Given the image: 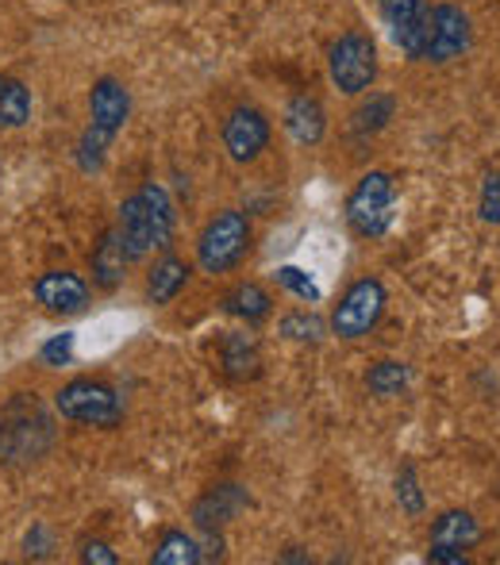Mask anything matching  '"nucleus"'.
Here are the masks:
<instances>
[{
    "label": "nucleus",
    "instance_id": "f257e3e1",
    "mask_svg": "<svg viewBox=\"0 0 500 565\" xmlns=\"http://www.w3.org/2000/svg\"><path fill=\"white\" fill-rule=\"evenodd\" d=\"M51 416L35 393H15L0 408V461L4 466H31L51 450Z\"/></svg>",
    "mask_w": 500,
    "mask_h": 565
},
{
    "label": "nucleus",
    "instance_id": "f03ea898",
    "mask_svg": "<svg viewBox=\"0 0 500 565\" xmlns=\"http://www.w3.org/2000/svg\"><path fill=\"white\" fill-rule=\"evenodd\" d=\"M470 15L455 4H435L424 12V23L416 31L408 58L416 62H450L462 51H470Z\"/></svg>",
    "mask_w": 500,
    "mask_h": 565
},
{
    "label": "nucleus",
    "instance_id": "7ed1b4c3",
    "mask_svg": "<svg viewBox=\"0 0 500 565\" xmlns=\"http://www.w3.org/2000/svg\"><path fill=\"white\" fill-rule=\"evenodd\" d=\"M54 408L62 419L82 427H116L124 419V396L113 385L93 377H77L54 393Z\"/></svg>",
    "mask_w": 500,
    "mask_h": 565
},
{
    "label": "nucleus",
    "instance_id": "20e7f679",
    "mask_svg": "<svg viewBox=\"0 0 500 565\" xmlns=\"http://www.w3.org/2000/svg\"><path fill=\"white\" fill-rule=\"evenodd\" d=\"M251 250V220L243 212H220L196 238V262L204 274H227Z\"/></svg>",
    "mask_w": 500,
    "mask_h": 565
},
{
    "label": "nucleus",
    "instance_id": "39448f33",
    "mask_svg": "<svg viewBox=\"0 0 500 565\" xmlns=\"http://www.w3.org/2000/svg\"><path fill=\"white\" fill-rule=\"evenodd\" d=\"M393 201H396V185L385 170H370L366 178L354 185L351 201H347V220L359 231L362 238H377L385 235L393 224Z\"/></svg>",
    "mask_w": 500,
    "mask_h": 565
},
{
    "label": "nucleus",
    "instance_id": "423d86ee",
    "mask_svg": "<svg viewBox=\"0 0 500 565\" xmlns=\"http://www.w3.org/2000/svg\"><path fill=\"white\" fill-rule=\"evenodd\" d=\"M328 70H331V82L347 93V97H359L374 85L377 77V46L370 35L362 31H347L336 46H331V58H328Z\"/></svg>",
    "mask_w": 500,
    "mask_h": 565
},
{
    "label": "nucleus",
    "instance_id": "0eeeda50",
    "mask_svg": "<svg viewBox=\"0 0 500 565\" xmlns=\"http://www.w3.org/2000/svg\"><path fill=\"white\" fill-rule=\"evenodd\" d=\"M381 312H385V285L377 277H362L343 292V300L336 305L331 316V331L339 339H362L377 328Z\"/></svg>",
    "mask_w": 500,
    "mask_h": 565
},
{
    "label": "nucleus",
    "instance_id": "6e6552de",
    "mask_svg": "<svg viewBox=\"0 0 500 565\" xmlns=\"http://www.w3.org/2000/svg\"><path fill=\"white\" fill-rule=\"evenodd\" d=\"M35 300L51 316H77L89 308V285L70 269H46L35 277Z\"/></svg>",
    "mask_w": 500,
    "mask_h": 565
},
{
    "label": "nucleus",
    "instance_id": "1a4fd4ad",
    "mask_svg": "<svg viewBox=\"0 0 500 565\" xmlns=\"http://www.w3.org/2000/svg\"><path fill=\"white\" fill-rule=\"evenodd\" d=\"M224 147L235 162H254L262 150L269 147V119L258 113V108H235L232 116L224 119Z\"/></svg>",
    "mask_w": 500,
    "mask_h": 565
},
{
    "label": "nucleus",
    "instance_id": "9d476101",
    "mask_svg": "<svg viewBox=\"0 0 500 565\" xmlns=\"http://www.w3.org/2000/svg\"><path fill=\"white\" fill-rule=\"evenodd\" d=\"M127 116H131V93L116 77H100L89 93V127L116 139L120 127L127 124Z\"/></svg>",
    "mask_w": 500,
    "mask_h": 565
},
{
    "label": "nucleus",
    "instance_id": "9b49d317",
    "mask_svg": "<svg viewBox=\"0 0 500 565\" xmlns=\"http://www.w3.org/2000/svg\"><path fill=\"white\" fill-rule=\"evenodd\" d=\"M247 504H251L247 489H240V484H216V489H209L193 504V523L201 531H216L224 523H232Z\"/></svg>",
    "mask_w": 500,
    "mask_h": 565
},
{
    "label": "nucleus",
    "instance_id": "f8f14e48",
    "mask_svg": "<svg viewBox=\"0 0 500 565\" xmlns=\"http://www.w3.org/2000/svg\"><path fill=\"white\" fill-rule=\"evenodd\" d=\"M120 238L127 246V258L139 262L155 250V231H150V216H147V204H142L139 193H131L127 201L120 204Z\"/></svg>",
    "mask_w": 500,
    "mask_h": 565
},
{
    "label": "nucleus",
    "instance_id": "ddd939ff",
    "mask_svg": "<svg viewBox=\"0 0 500 565\" xmlns=\"http://www.w3.org/2000/svg\"><path fill=\"white\" fill-rule=\"evenodd\" d=\"M127 246L120 238V231H105V238L97 243V250H93V285L105 292L120 289L124 277H127Z\"/></svg>",
    "mask_w": 500,
    "mask_h": 565
},
{
    "label": "nucleus",
    "instance_id": "4468645a",
    "mask_svg": "<svg viewBox=\"0 0 500 565\" xmlns=\"http://www.w3.org/2000/svg\"><path fill=\"white\" fill-rule=\"evenodd\" d=\"M377 4H381V20L389 23V31H393V39H396V46H401V51L408 54L412 43H416L419 23H424L427 0H377Z\"/></svg>",
    "mask_w": 500,
    "mask_h": 565
},
{
    "label": "nucleus",
    "instance_id": "2eb2a0df",
    "mask_svg": "<svg viewBox=\"0 0 500 565\" xmlns=\"http://www.w3.org/2000/svg\"><path fill=\"white\" fill-rule=\"evenodd\" d=\"M285 127L289 135L300 142V147H316L323 139V127H328V116H323V105L316 97H292V105L285 108Z\"/></svg>",
    "mask_w": 500,
    "mask_h": 565
},
{
    "label": "nucleus",
    "instance_id": "dca6fc26",
    "mask_svg": "<svg viewBox=\"0 0 500 565\" xmlns=\"http://www.w3.org/2000/svg\"><path fill=\"white\" fill-rule=\"evenodd\" d=\"M142 204H147V216H150V231H155V250H170L173 243V224H178V212H173V201L158 181H147L139 189Z\"/></svg>",
    "mask_w": 500,
    "mask_h": 565
},
{
    "label": "nucleus",
    "instance_id": "f3484780",
    "mask_svg": "<svg viewBox=\"0 0 500 565\" xmlns=\"http://www.w3.org/2000/svg\"><path fill=\"white\" fill-rule=\"evenodd\" d=\"M185 281H189V262L178 258V254H166L162 262H155V269H150V277H147L150 305H170V300L185 289Z\"/></svg>",
    "mask_w": 500,
    "mask_h": 565
},
{
    "label": "nucleus",
    "instance_id": "a211bd4d",
    "mask_svg": "<svg viewBox=\"0 0 500 565\" xmlns=\"http://www.w3.org/2000/svg\"><path fill=\"white\" fill-rule=\"evenodd\" d=\"M481 527L470 512H443L432 527V546H455V551H470L478 546Z\"/></svg>",
    "mask_w": 500,
    "mask_h": 565
},
{
    "label": "nucleus",
    "instance_id": "6ab92c4d",
    "mask_svg": "<svg viewBox=\"0 0 500 565\" xmlns=\"http://www.w3.org/2000/svg\"><path fill=\"white\" fill-rule=\"evenodd\" d=\"M220 362H224V373L232 381H254L262 373V354L247 335H227L224 350H220Z\"/></svg>",
    "mask_w": 500,
    "mask_h": 565
},
{
    "label": "nucleus",
    "instance_id": "aec40b11",
    "mask_svg": "<svg viewBox=\"0 0 500 565\" xmlns=\"http://www.w3.org/2000/svg\"><path fill=\"white\" fill-rule=\"evenodd\" d=\"M224 308H227V312H232V316H240V320L258 323V320H266V316H269V308H274V300H269V292L262 289V285L243 281V285H235V289L224 297Z\"/></svg>",
    "mask_w": 500,
    "mask_h": 565
},
{
    "label": "nucleus",
    "instance_id": "412c9836",
    "mask_svg": "<svg viewBox=\"0 0 500 565\" xmlns=\"http://www.w3.org/2000/svg\"><path fill=\"white\" fill-rule=\"evenodd\" d=\"M31 119V93L23 82L0 74V127H23Z\"/></svg>",
    "mask_w": 500,
    "mask_h": 565
},
{
    "label": "nucleus",
    "instance_id": "4be33fe9",
    "mask_svg": "<svg viewBox=\"0 0 500 565\" xmlns=\"http://www.w3.org/2000/svg\"><path fill=\"white\" fill-rule=\"evenodd\" d=\"M201 562V543L185 531H166L162 543L155 546V565H196Z\"/></svg>",
    "mask_w": 500,
    "mask_h": 565
},
{
    "label": "nucleus",
    "instance_id": "5701e85b",
    "mask_svg": "<svg viewBox=\"0 0 500 565\" xmlns=\"http://www.w3.org/2000/svg\"><path fill=\"white\" fill-rule=\"evenodd\" d=\"M404 385H408V365L404 362H377L366 373V388L374 396H396Z\"/></svg>",
    "mask_w": 500,
    "mask_h": 565
},
{
    "label": "nucleus",
    "instance_id": "b1692460",
    "mask_svg": "<svg viewBox=\"0 0 500 565\" xmlns=\"http://www.w3.org/2000/svg\"><path fill=\"white\" fill-rule=\"evenodd\" d=\"M393 108H396V100L393 97H385V93H370V100L366 105L354 113V131L359 135H370V131H381V127L393 119Z\"/></svg>",
    "mask_w": 500,
    "mask_h": 565
},
{
    "label": "nucleus",
    "instance_id": "393cba45",
    "mask_svg": "<svg viewBox=\"0 0 500 565\" xmlns=\"http://www.w3.org/2000/svg\"><path fill=\"white\" fill-rule=\"evenodd\" d=\"M323 331H328V323L312 312H292L281 320V335L292 339V342H320Z\"/></svg>",
    "mask_w": 500,
    "mask_h": 565
},
{
    "label": "nucleus",
    "instance_id": "a878e982",
    "mask_svg": "<svg viewBox=\"0 0 500 565\" xmlns=\"http://www.w3.org/2000/svg\"><path fill=\"white\" fill-rule=\"evenodd\" d=\"M396 500H401V508L408 515L424 512V492H419V477L412 466H404L401 473H396Z\"/></svg>",
    "mask_w": 500,
    "mask_h": 565
},
{
    "label": "nucleus",
    "instance_id": "bb28decb",
    "mask_svg": "<svg viewBox=\"0 0 500 565\" xmlns=\"http://www.w3.org/2000/svg\"><path fill=\"white\" fill-rule=\"evenodd\" d=\"M277 285H285L289 292H297V297L308 300V305H316V300H320V289H316V281L305 274V269H297V266H281V269H277Z\"/></svg>",
    "mask_w": 500,
    "mask_h": 565
},
{
    "label": "nucleus",
    "instance_id": "cd10ccee",
    "mask_svg": "<svg viewBox=\"0 0 500 565\" xmlns=\"http://www.w3.org/2000/svg\"><path fill=\"white\" fill-rule=\"evenodd\" d=\"M481 220L486 224H500V170H493L481 185Z\"/></svg>",
    "mask_w": 500,
    "mask_h": 565
},
{
    "label": "nucleus",
    "instance_id": "c85d7f7f",
    "mask_svg": "<svg viewBox=\"0 0 500 565\" xmlns=\"http://www.w3.org/2000/svg\"><path fill=\"white\" fill-rule=\"evenodd\" d=\"M70 354H74V335H54L39 358H43V365H66Z\"/></svg>",
    "mask_w": 500,
    "mask_h": 565
},
{
    "label": "nucleus",
    "instance_id": "c756f323",
    "mask_svg": "<svg viewBox=\"0 0 500 565\" xmlns=\"http://www.w3.org/2000/svg\"><path fill=\"white\" fill-rule=\"evenodd\" d=\"M82 562H89V565H116L120 558H116V551L108 543H100V539H89V543L82 546Z\"/></svg>",
    "mask_w": 500,
    "mask_h": 565
},
{
    "label": "nucleus",
    "instance_id": "7c9ffc66",
    "mask_svg": "<svg viewBox=\"0 0 500 565\" xmlns=\"http://www.w3.org/2000/svg\"><path fill=\"white\" fill-rule=\"evenodd\" d=\"M435 565H466L470 562V554L466 551H455V546H432V554H427Z\"/></svg>",
    "mask_w": 500,
    "mask_h": 565
}]
</instances>
